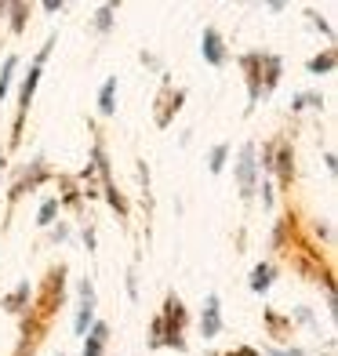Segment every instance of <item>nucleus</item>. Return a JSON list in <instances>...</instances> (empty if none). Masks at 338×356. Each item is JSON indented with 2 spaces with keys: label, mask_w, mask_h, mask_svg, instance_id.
<instances>
[{
  "label": "nucleus",
  "mask_w": 338,
  "mask_h": 356,
  "mask_svg": "<svg viewBox=\"0 0 338 356\" xmlns=\"http://www.w3.org/2000/svg\"><path fill=\"white\" fill-rule=\"evenodd\" d=\"M240 70H244V80H248V102L251 106H259L262 95H269L273 88L280 84V58L277 55H259V51H251L240 58ZM248 106V109H251Z\"/></svg>",
  "instance_id": "f257e3e1"
},
{
  "label": "nucleus",
  "mask_w": 338,
  "mask_h": 356,
  "mask_svg": "<svg viewBox=\"0 0 338 356\" xmlns=\"http://www.w3.org/2000/svg\"><path fill=\"white\" fill-rule=\"evenodd\" d=\"M160 327H164V346L186 353V305L179 295H168L164 302V313H160Z\"/></svg>",
  "instance_id": "f03ea898"
},
{
  "label": "nucleus",
  "mask_w": 338,
  "mask_h": 356,
  "mask_svg": "<svg viewBox=\"0 0 338 356\" xmlns=\"http://www.w3.org/2000/svg\"><path fill=\"white\" fill-rule=\"evenodd\" d=\"M262 168H273L280 175V186L287 189L291 186V175H295V164H291V145L280 142V145H266V153H262Z\"/></svg>",
  "instance_id": "7ed1b4c3"
},
{
  "label": "nucleus",
  "mask_w": 338,
  "mask_h": 356,
  "mask_svg": "<svg viewBox=\"0 0 338 356\" xmlns=\"http://www.w3.org/2000/svg\"><path fill=\"white\" fill-rule=\"evenodd\" d=\"M62 277H66V269H51V277H47V284H44V291H40V302H37V313L47 320V316H55V309H58V302H62Z\"/></svg>",
  "instance_id": "20e7f679"
},
{
  "label": "nucleus",
  "mask_w": 338,
  "mask_h": 356,
  "mask_svg": "<svg viewBox=\"0 0 338 356\" xmlns=\"http://www.w3.org/2000/svg\"><path fill=\"white\" fill-rule=\"evenodd\" d=\"M255 171H259V164H255V145L248 142L244 149H240V164H236L240 197H244V200H251V197H255Z\"/></svg>",
  "instance_id": "39448f33"
},
{
  "label": "nucleus",
  "mask_w": 338,
  "mask_h": 356,
  "mask_svg": "<svg viewBox=\"0 0 338 356\" xmlns=\"http://www.w3.org/2000/svg\"><path fill=\"white\" fill-rule=\"evenodd\" d=\"M37 84H40V66L33 62V70H29V76L22 80V99H19V117H15V142H19V135H22V124H26V113H29V102H33V91H37Z\"/></svg>",
  "instance_id": "423d86ee"
},
{
  "label": "nucleus",
  "mask_w": 338,
  "mask_h": 356,
  "mask_svg": "<svg viewBox=\"0 0 338 356\" xmlns=\"http://www.w3.org/2000/svg\"><path fill=\"white\" fill-rule=\"evenodd\" d=\"M182 102H186V91H171V84L164 80V91H160V99H156V127H168L171 124V117L182 109Z\"/></svg>",
  "instance_id": "0eeeda50"
},
{
  "label": "nucleus",
  "mask_w": 338,
  "mask_h": 356,
  "mask_svg": "<svg viewBox=\"0 0 338 356\" xmlns=\"http://www.w3.org/2000/svg\"><path fill=\"white\" fill-rule=\"evenodd\" d=\"M80 298H84V305H80V313L73 320V331L77 334H88L91 323H95V287H91V280L80 284Z\"/></svg>",
  "instance_id": "6e6552de"
},
{
  "label": "nucleus",
  "mask_w": 338,
  "mask_h": 356,
  "mask_svg": "<svg viewBox=\"0 0 338 356\" xmlns=\"http://www.w3.org/2000/svg\"><path fill=\"white\" fill-rule=\"evenodd\" d=\"M200 51H204V58L211 62V66H225V44H222V37H218V29H211L207 26L204 29V37H200Z\"/></svg>",
  "instance_id": "1a4fd4ad"
},
{
  "label": "nucleus",
  "mask_w": 338,
  "mask_h": 356,
  "mask_svg": "<svg viewBox=\"0 0 338 356\" xmlns=\"http://www.w3.org/2000/svg\"><path fill=\"white\" fill-rule=\"evenodd\" d=\"M200 331L204 338H215L222 331V309H218V295H207L204 302V316H200Z\"/></svg>",
  "instance_id": "9d476101"
},
{
  "label": "nucleus",
  "mask_w": 338,
  "mask_h": 356,
  "mask_svg": "<svg viewBox=\"0 0 338 356\" xmlns=\"http://www.w3.org/2000/svg\"><path fill=\"white\" fill-rule=\"evenodd\" d=\"M99 113H102V117H113V113H117V76H109L102 84V91H99Z\"/></svg>",
  "instance_id": "9b49d317"
},
{
  "label": "nucleus",
  "mask_w": 338,
  "mask_h": 356,
  "mask_svg": "<svg viewBox=\"0 0 338 356\" xmlns=\"http://www.w3.org/2000/svg\"><path fill=\"white\" fill-rule=\"evenodd\" d=\"M106 338H109V327H106V323H91V331H88V346H84V356H102Z\"/></svg>",
  "instance_id": "f8f14e48"
},
{
  "label": "nucleus",
  "mask_w": 338,
  "mask_h": 356,
  "mask_svg": "<svg viewBox=\"0 0 338 356\" xmlns=\"http://www.w3.org/2000/svg\"><path fill=\"white\" fill-rule=\"evenodd\" d=\"M44 178H47V168H44V160H37V164H33V175H26L22 182L15 186V193H11V197H22L26 189H37V186L44 182Z\"/></svg>",
  "instance_id": "ddd939ff"
},
{
  "label": "nucleus",
  "mask_w": 338,
  "mask_h": 356,
  "mask_svg": "<svg viewBox=\"0 0 338 356\" xmlns=\"http://www.w3.org/2000/svg\"><path fill=\"white\" fill-rule=\"evenodd\" d=\"M26 302H29V280H22V284L4 298V309H8V313H22V309H26Z\"/></svg>",
  "instance_id": "4468645a"
},
{
  "label": "nucleus",
  "mask_w": 338,
  "mask_h": 356,
  "mask_svg": "<svg viewBox=\"0 0 338 356\" xmlns=\"http://www.w3.org/2000/svg\"><path fill=\"white\" fill-rule=\"evenodd\" d=\"M269 284H273V266L269 262H262V266H255L251 269V291H269Z\"/></svg>",
  "instance_id": "2eb2a0df"
},
{
  "label": "nucleus",
  "mask_w": 338,
  "mask_h": 356,
  "mask_svg": "<svg viewBox=\"0 0 338 356\" xmlns=\"http://www.w3.org/2000/svg\"><path fill=\"white\" fill-rule=\"evenodd\" d=\"M15 70H19V58L8 55V58H4V70H0V102H4V99H8V91H11V76H15Z\"/></svg>",
  "instance_id": "dca6fc26"
},
{
  "label": "nucleus",
  "mask_w": 338,
  "mask_h": 356,
  "mask_svg": "<svg viewBox=\"0 0 338 356\" xmlns=\"http://www.w3.org/2000/svg\"><path fill=\"white\" fill-rule=\"evenodd\" d=\"M8 11H11V29H15V33H22V29H26L29 4H8Z\"/></svg>",
  "instance_id": "f3484780"
},
{
  "label": "nucleus",
  "mask_w": 338,
  "mask_h": 356,
  "mask_svg": "<svg viewBox=\"0 0 338 356\" xmlns=\"http://www.w3.org/2000/svg\"><path fill=\"white\" fill-rule=\"evenodd\" d=\"M331 70H335V51H324V55L309 58V73H331Z\"/></svg>",
  "instance_id": "a211bd4d"
},
{
  "label": "nucleus",
  "mask_w": 338,
  "mask_h": 356,
  "mask_svg": "<svg viewBox=\"0 0 338 356\" xmlns=\"http://www.w3.org/2000/svg\"><path fill=\"white\" fill-rule=\"evenodd\" d=\"M58 186H62V204H66V207H80V193L73 189L70 178H58Z\"/></svg>",
  "instance_id": "6ab92c4d"
},
{
  "label": "nucleus",
  "mask_w": 338,
  "mask_h": 356,
  "mask_svg": "<svg viewBox=\"0 0 338 356\" xmlns=\"http://www.w3.org/2000/svg\"><path fill=\"white\" fill-rule=\"evenodd\" d=\"M225 156H230V145H215V149H211V160H207L211 175H218V171L225 168Z\"/></svg>",
  "instance_id": "aec40b11"
},
{
  "label": "nucleus",
  "mask_w": 338,
  "mask_h": 356,
  "mask_svg": "<svg viewBox=\"0 0 338 356\" xmlns=\"http://www.w3.org/2000/svg\"><path fill=\"white\" fill-rule=\"evenodd\" d=\"M55 215H58V200H44L40 211H37V222H40V225H51Z\"/></svg>",
  "instance_id": "412c9836"
},
{
  "label": "nucleus",
  "mask_w": 338,
  "mask_h": 356,
  "mask_svg": "<svg viewBox=\"0 0 338 356\" xmlns=\"http://www.w3.org/2000/svg\"><path fill=\"white\" fill-rule=\"evenodd\" d=\"M113 11H117V8H113V4H102V8H99V19H95V26H99L102 33H106V29L113 26Z\"/></svg>",
  "instance_id": "4be33fe9"
},
{
  "label": "nucleus",
  "mask_w": 338,
  "mask_h": 356,
  "mask_svg": "<svg viewBox=\"0 0 338 356\" xmlns=\"http://www.w3.org/2000/svg\"><path fill=\"white\" fill-rule=\"evenodd\" d=\"M106 200H109L113 207H117L120 215H127V204H124V197H120V193H117V186H106Z\"/></svg>",
  "instance_id": "5701e85b"
},
{
  "label": "nucleus",
  "mask_w": 338,
  "mask_h": 356,
  "mask_svg": "<svg viewBox=\"0 0 338 356\" xmlns=\"http://www.w3.org/2000/svg\"><path fill=\"white\" fill-rule=\"evenodd\" d=\"M309 106H324V99H320V95H298V99H295V109H309Z\"/></svg>",
  "instance_id": "b1692460"
},
{
  "label": "nucleus",
  "mask_w": 338,
  "mask_h": 356,
  "mask_svg": "<svg viewBox=\"0 0 338 356\" xmlns=\"http://www.w3.org/2000/svg\"><path fill=\"white\" fill-rule=\"evenodd\" d=\"M225 356H259V349H251V346H240L236 353H225Z\"/></svg>",
  "instance_id": "393cba45"
},
{
  "label": "nucleus",
  "mask_w": 338,
  "mask_h": 356,
  "mask_svg": "<svg viewBox=\"0 0 338 356\" xmlns=\"http://www.w3.org/2000/svg\"><path fill=\"white\" fill-rule=\"evenodd\" d=\"M44 11H47V15H55V11H62V0H47V4H44Z\"/></svg>",
  "instance_id": "a878e982"
},
{
  "label": "nucleus",
  "mask_w": 338,
  "mask_h": 356,
  "mask_svg": "<svg viewBox=\"0 0 338 356\" xmlns=\"http://www.w3.org/2000/svg\"><path fill=\"white\" fill-rule=\"evenodd\" d=\"M277 356H305L302 349H287V353H277Z\"/></svg>",
  "instance_id": "bb28decb"
},
{
  "label": "nucleus",
  "mask_w": 338,
  "mask_h": 356,
  "mask_svg": "<svg viewBox=\"0 0 338 356\" xmlns=\"http://www.w3.org/2000/svg\"><path fill=\"white\" fill-rule=\"evenodd\" d=\"M0 171H4V153H0Z\"/></svg>",
  "instance_id": "cd10ccee"
},
{
  "label": "nucleus",
  "mask_w": 338,
  "mask_h": 356,
  "mask_svg": "<svg viewBox=\"0 0 338 356\" xmlns=\"http://www.w3.org/2000/svg\"><path fill=\"white\" fill-rule=\"evenodd\" d=\"M211 356H218V353H211Z\"/></svg>",
  "instance_id": "c85d7f7f"
},
{
  "label": "nucleus",
  "mask_w": 338,
  "mask_h": 356,
  "mask_svg": "<svg viewBox=\"0 0 338 356\" xmlns=\"http://www.w3.org/2000/svg\"><path fill=\"white\" fill-rule=\"evenodd\" d=\"M58 356H62V353H58Z\"/></svg>",
  "instance_id": "c756f323"
}]
</instances>
